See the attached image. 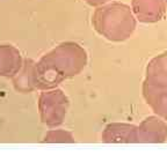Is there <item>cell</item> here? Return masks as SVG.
Here are the masks:
<instances>
[{
  "label": "cell",
  "instance_id": "6da1fadb",
  "mask_svg": "<svg viewBox=\"0 0 167 156\" xmlns=\"http://www.w3.org/2000/svg\"><path fill=\"white\" fill-rule=\"evenodd\" d=\"M139 134L142 133L143 136L140 140L143 141H164V138L166 135L167 128L165 127V124L160 121L157 118L150 117L147 119H145V121L142 124L140 128L138 130Z\"/></svg>",
  "mask_w": 167,
  "mask_h": 156
},
{
  "label": "cell",
  "instance_id": "7a4b0ae2",
  "mask_svg": "<svg viewBox=\"0 0 167 156\" xmlns=\"http://www.w3.org/2000/svg\"><path fill=\"white\" fill-rule=\"evenodd\" d=\"M151 8L153 22L157 20H160L161 15L165 12V4L164 0H133V8L135 13L140 21H143L145 14L147 12V8Z\"/></svg>",
  "mask_w": 167,
  "mask_h": 156
},
{
  "label": "cell",
  "instance_id": "3957f363",
  "mask_svg": "<svg viewBox=\"0 0 167 156\" xmlns=\"http://www.w3.org/2000/svg\"><path fill=\"white\" fill-rule=\"evenodd\" d=\"M88 4L91 5H100V4H103V2H107L109 0H86Z\"/></svg>",
  "mask_w": 167,
  "mask_h": 156
}]
</instances>
